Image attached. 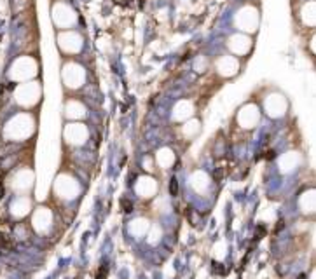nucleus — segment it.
I'll return each mask as SVG.
<instances>
[{"mask_svg":"<svg viewBox=\"0 0 316 279\" xmlns=\"http://www.w3.org/2000/svg\"><path fill=\"white\" fill-rule=\"evenodd\" d=\"M61 80L63 87L70 91H77L84 86L86 80V70L81 63H77L75 60H68L63 63L61 66Z\"/></svg>","mask_w":316,"mask_h":279,"instance_id":"obj_2","label":"nucleus"},{"mask_svg":"<svg viewBox=\"0 0 316 279\" xmlns=\"http://www.w3.org/2000/svg\"><path fill=\"white\" fill-rule=\"evenodd\" d=\"M264 234H265V227L264 225H258V227H257V239H260Z\"/></svg>","mask_w":316,"mask_h":279,"instance_id":"obj_11","label":"nucleus"},{"mask_svg":"<svg viewBox=\"0 0 316 279\" xmlns=\"http://www.w3.org/2000/svg\"><path fill=\"white\" fill-rule=\"evenodd\" d=\"M58 47L63 58H73L82 51V37L75 30H61L58 31Z\"/></svg>","mask_w":316,"mask_h":279,"instance_id":"obj_3","label":"nucleus"},{"mask_svg":"<svg viewBox=\"0 0 316 279\" xmlns=\"http://www.w3.org/2000/svg\"><path fill=\"white\" fill-rule=\"evenodd\" d=\"M107 274H108V267H107V265H102V269L98 270V274H96V279H105Z\"/></svg>","mask_w":316,"mask_h":279,"instance_id":"obj_8","label":"nucleus"},{"mask_svg":"<svg viewBox=\"0 0 316 279\" xmlns=\"http://www.w3.org/2000/svg\"><path fill=\"white\" fill-rule=\"evenodd\" d=\"M170 192H171V195H176L178 194V181H176V178L171 180V185H170Z\"/></svg>","mask_w":316,"mask_h":279,"instance_id":"obj_9","label":"nucleus"},{"mask_svg":"<svg viewBox=\"0 0 316 279\" xmlns=\"http://www.w3.org/2000/svg\"><path fill=\"white\" fill-rule=\"evenodd\" d=\"M213 270L217 272V274H224V272H225V269L220 265V263H218V262H213Z\"/></svg>","mask_w":316,"mask_h":279,"instance_id":"obj_10","label":"nucleus"},{"mask_svg":"<svg viewBox=\"0 0 316 279\" xmlns=\"http://www.w3.org/2000/svg\"><path fill=\"white\" fill-rule=\"evenodd\" d=\"M283 227H285V225H283V222H279V223L276 225V232H279V230L283 229Z\"/></svg>","mask_w":316,"mask_h":279,"instance_id":"obj_12","label":"nucleus"},{"mask_svg":"<svg viewBox=\"0 0 316 279\" xmlns=\"http://www.w3.org/2000/svg\"><path fill=\"white\" fill-rule=\"evenodd\" d=\"M121 206H123V209L126 211V213H131V211H133V204H131V201L123 199V201H121Z\"/></svg>","mask_w":316,"mask_h":279,"instance_id":"obj_7","label":"nucleus"},{"mask_svg":"<svg viewBox=\"0 0 316 279\" xmlns=\"http://www.w3.org/2000/svg\"><path fill=\"white\" fill-rule=\"evenodd\" d=\"M77 16L75 10L72 9L70 4L66 2H58L52 5V23L58 30H70V26L75 23Z\"/></svg>","mask_w":316,"mask_h":279,"instance_id":"obj_4","label":"nucleus"},{"mask_svg":"<svg viewBox=\"0 0 316 279\" xmlns=\"http://www.w3.org/2000/svg\"><path fill=\"white\" fill-rule=\"evenodd\" d=\"M258 21H260V10L257 9V7H253L252 4H243V5L238 9L236 18H234L238 31L246 33V35H252V31L257 33Z\"/></svg>","mask_w":316,"mask_h":279,"instance_id":"obj_1","label":"nucleus"},{"mask_svg":"<svg viewBox=\"0 0 316 279\" xmlns=\"http://www.w3.org/2000/svg\"><path fill=\"white\" fill-rule=\"evenodd\" d=\"M227 47L231 49L232 56L239 58V56H248L250 51L253 49V40H252V35H246V33H232L229 39H227Z\"/></svg>","mask_w":316,"mask_h":279,"instance_id":"obj_6","label":"nucleus"},{"mask_svg":"<svg viewBox=\"0 0 316 279\" xmlns=\"http://www.w3.org/2000/svg\"><path fill=\"white\" fill-rule=\"evenodd\" d=\"M264 110L265 113L273 119H278V117H283L288 110V100L283 93L279 91H274V93H269L267 96H264Z\"/></svg>","mask_w":316,"mask_h":279,"instance_id":"obj_5","label":"nucleus"}]
</instances>
